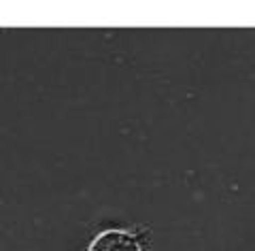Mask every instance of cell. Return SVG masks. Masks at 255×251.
I'll return each instance as SVG.
<instances>
[{"mask_svg": "<svg viewBox=\"0 0 255 251\" xmlns=\"http://www.w3.org/2000/svg\"><path fill=\"white\" fill-rule=\"evenodd\" d=\"M90 251H140V249L130 234L119 230H107L94 239Z\"/></svg>", "mask_w": 255, "mask_h": 251, "instance_id": "6da1fadb", "label": "cell"}]
</instances>
